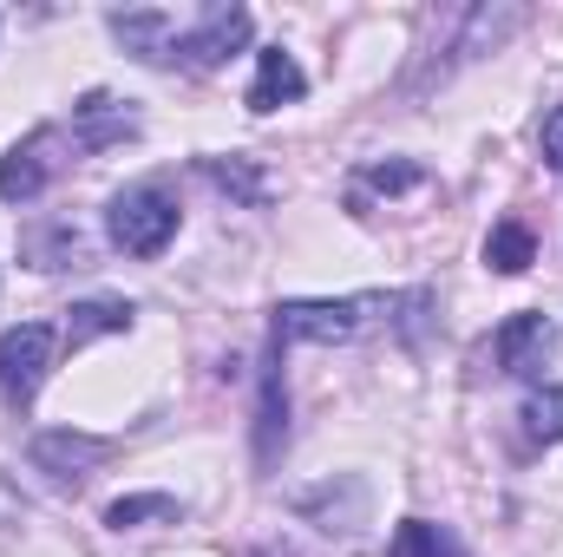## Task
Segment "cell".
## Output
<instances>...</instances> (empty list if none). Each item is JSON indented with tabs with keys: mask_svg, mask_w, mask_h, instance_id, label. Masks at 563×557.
Wrapping results in <instances>:
<instances>
[{
	"mask_svg": "<svg viewBox=\"0 0 563 557\" xmlns=\"http://www.w3.org/2000/svg\"><path fill=\"white\" fill-rule=\"evenodd\" d=\"M400 308V295H328V302H282L276 308V341H314V348H341L361 341L374 328H387Z\"/></svg>",
	"mask_w": 563,
	"mask_h": 557,
	"instance_id": "6da1fadb",
	"label": "cell"
},
{
	"mask_svg": "<svg viewBox=\"0 0 563 557\" xmlns=\"http://www.w3.org/2000/svg\"><path fill=\"white\" fill-rule=\"evenodd\" d=\"M106 230L125 256H164V243L177 237V197L164 184H139V190H119L112 210H106Z\"/></svg>",
	"mask_w": 563,
	"mask_h": 557,
	"instance_id": "7a4b0ae2",
	"label": "cell"
},
{
	"mask_svg": "<svg viewBox=\"0 0 563 557\" xmlns=\"http://www.w3.org/2000/svg\"><path fill=\"white\" fill-rule=\"evenodd\" d=\"M53 354H59V328H46V321L7 328V335H0V394H7L13 407H33V394H40L46 374H53Z\"/></svg>",
	"mask_w": 563,
	"mask_h": 557,
	"instance_id": "3957f363",
	"label": "cell"
},
{
	"mask_svg": "<svg viewBox=\"0 0 563 557\" xmlns=\"http://www.w3.org/2000/svg\"><path fill=\"white\" fill-rule=\"evenodd\" d=\"M250 33H256V20H250L243 7H203V20H197L190 33H177V66L210 73V66H223L230 53H243Z\"/></svg>",
	"mask_w": 563,
	"mask_h": 557,
	"instance_id": "277c9868",
	"label": "cell"
},
{
	"mask_svg": "<svg viewBox=\"0 0 563 557\" xmlns=\"http://www.w3.org/2000/svg\"><path fill=\"white\" fill-rule=\"evenodd\" d=\"M53 177H59V132L40 125L0 157V204H33Z\"/></svg>",
	"mask_w": 563,
	"mask_h": 557,
	"instance_id": "5b68a950",
	"label": "cell"
},
{
	"mask_svg": "<svg viewBox=\"0 0 563 557\" xmlns=\"http://www.w3.org/2000/svg\"><path fill=\"white\" fill-rule=\"evenodd\" d=\"M112 459V439H92V433H40L33 439V466L40 472H53V479H66V485H79L92 466H106Z\"/></svg>",
	"mask_w": 563,
	"mask_h": 557,
	"instance_id": "8992f818",
	"label": "cell"
},
{
	"mask_svg": "<svg viewBox=\"0 0 563 557\" xmlns=\"http://www.w3.org/2000/svg\"><path fill=\"white\" fill-rule=\"evenodd\" d=\"M132 132H139V112H132V99H112V92H86V99L73 106V139L86 144V151L125 144Z\"/></svg>",
	"mask_w": 563,
	"mask_h": 557,
	"instance_id": "52a82bcc",
	"label": "cell"
},
{
	"mask_svg": "<svg viewBox=\"0 0 563 557\" xmlns=\"http://www.w3.org/2000/svg\"><path fill=\"white\" fill-rule=\"evenodd\" d=\"M551 348H558V328L544 315H511L498 328V368L505 374H538L551 361Z\"/></svg>",
	"mask_w": 563,
	"mask_h": 557,
	"instance_id": "ba28073f",
	"label": "cell"
},
{
	"mask_svg": "<svg viewBox=\"0 0 563 557\" xmlns=\"http://www.w3.org/2000/svg\"><path fill=\"white\" fill-rule=\"evenodd\" d=\"M112 33L125 40V53H139L144 66L177 59V20L157 13V7H125V13H112Z\"/></svg>",
	"mask_w": 563,
	"mask_h": 557,
	"instance_id": "9c48e42d",
	"label": "cell"
},
{
	"mask_svg": "<svg viewBox=\"0 0 563 557\" xmlns=\"http://www.w3.org/2000/svg\"><path fill=\"white\" fill-rule=\"evenodd\" d=\"M263 401H256V459L276 466L282 439H288V394H282V341L269 335V361H263Z\"/></svg>",
	"mask_w": 563,
	"mask_h": 557,
	"instance_id": "30bf717a",
	"label": "cell"
},
{
	"mask_svg": "<svg viewBox=\"0 0 563 557\" xmlns=\"http://www.w3.org/2000/svg\"><path fill=\"white\" fill-rule=\"evenodd\" d=\"M308 92V79H301V66H295V53H282V46H269L263 59H256V86H250V112H276V106H295Z\"/></svg>",
	"mask_w": 563,
	"mask_h": 557,
	"instance_id": "8fae6325",
	"label": "cell"
},
{
	"mask_svg": "<svg viewBox=\"0 0 563 557\" xmlns=\"http://www.w3.org/2000/svg\"><path fill=\"white\" fill-rule=\"evenodd\" d=\"M132 302L125 295H92V302H73L66 308V341L73 348H86V341H99V335H125L132 328Z\"/></svg>",
	"mask_w": 563,
	"mask_h": 557,
	"instance_id": "7c38bea8",
	"label": "cell"
},
{
	"mask_svg": "<svg viewBox=\"0 0 563 557\" xmlns=\"http://www.w3.org/2000/svg\"><path fill=\"white\" fill-rule=\"evenodd\" d=\"M184 518V505L170 499V492H132V499H112L106 505V525L112 532H132V525H177Z\"/></svg>",
	"mask_w": 563,
	"mask_h": 557,
	"instance_id": "4fadbf2b",
	"label": "cell"
},
{
	"mask_svg": "<svg viewBox=\"0 0 563 557\" xmlns=\"http://www.w3.org/2000/svg\"><path fill=\"white\" fill-rule=\"evenodd\" d=\"M485 263H492L498 276H525V270L538 263V237L511 217V223H498V230L485 237Z\"/></svg>",
	"mask_w": 563,
	"mask_h": 557,
	"instance_id": "5bb4252c",
	"label": "cell"
},
{
	"mask_svg": "<svg viewBox=\"0 0 563 557\" xmlns=\"http://www.w3.org/2000/svg\"><path fill=\"white\" fill-rule=\"evenodd\" d=\"M387 557H465V551H459V538H452L445 525H432V518H407V525L394 532Z\"/></svg>",
	"mask_w": 563,
	"mask_h": 557,
	"instance_id": "9a60e30c",
	"label": "cell"
},
{
	"mask_svg": "<svg viewBox=\"0 0 563 557\" xmlns=\"http://www.w3.org/2000/svg\"><path fill=\"white\" fill-rule=\"evenodd\" d=\"M26 256H33V270H66L86 256V237L73 223H53V237H26Z\"/></svg>",
	"mask_w": 563,
	"mask_h": 557,
	"instance_id": "2e32d148",
	"label": "cell"
},
{
	"mask_svg": "<svg viewBox=\"0 0 563 557\" xmlns=\"http://www.w3.org/2000/svg\"><path fill=\"white\" fill-rule=\"evenodd\" d=\"M210 177H217L230 197H243V204H269V177H263L250 157H217V164H210Z\"/></svg>",
	"mask_w": 563,
	"mask_h": 557,
	"instance_id": "e0dca14e",
	"label": "cell"
},
{
	"mask_svg": "<svg viewBox=\"0 0 563 557\" xmlns=\"http://www.w3.org/2000/svg\"><path fill=\"white\" fill-rule=\"evenodd\" d=\"M525 426H531V439L558 446L563 439V387H538V394L525 401Z\"/></svg>",
	"mask_w": 563,
	"mask_h": 557,
	"instance_id": "ac0fdd59",
	"label": "cell"
},
{
	"mask_svg": "<svg viewBox=\"0 0 563 557\" xmlns=\"http://www.w3.org/2000/svg\"><path fill=\"white\" fill-rule=\"evenodd\" d=\"M420 184V164H407V157H394V164H367V190H413Z\"/></svg>",
	"mask_w": 563,
	"mask_h": 557,
	"instance_id": "d6986e66",
	"label": "cell"
},
{
	"mask_svg": "<svg viewBox=\"0 0 563 557\" xmlns=\"http://www.w3.org/2000/svg\"><path fill=\"white\" fill-rule=\"evenodd\" d=\"M538 151H544L551 171H563V106L558 112H544V125H538Z\"/></svg>",
	"mask_w": 563,
	"mask_h": 557,
	"instance_id": "ffe728a7",
	"label": "cell"
}]
</instances>
